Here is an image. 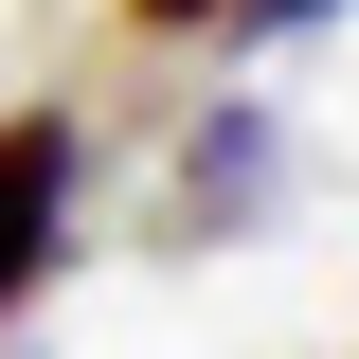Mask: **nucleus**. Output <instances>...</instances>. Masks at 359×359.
Here are the masks:
<instances>
[{
    "label": "nucleus",
    "mask_w": 359,
    "mask_h": 359,
    "mask_svg": "<svg viewBox=\"0 0 359 359\" xmlns=\"http://www.w3.org/2000/svg\"><path fill=\"white\" fill-rule=\"evenodd\" d=\"M72 198H90V126H72V108H0V323L54 287Z\"/></svg>",
    "instance_id": "f257e3e1"
},
{
    "label": "nucleus",
    "mask_w": 359,
    "mask_h": 359,
    "mask_svg": "<svg viewBox=\"0 0 359 359\" xmlns=\"http://www.w3.org/2000/svg\"><path fill=\"white\" fill-rule=\"evenodd\" d=\"M269 180H287V126H269L252 90H216V108L180 126V162H162V252H198V233H252V216H269Z\"/></svg>",
    "instance_id": "f03ea898"
},
{
    "label": "nucleus",
    "mask_w": 359,
    "mask_h": 359,
    "mask_svg": "<svg viewBox=\"0 0 359 359\" xmlns=\"http://www.w3.org/2000/svg\"><path fill=\"white\" fill-rule=\"evenodd\" d=\"M126 36H306V18H341V0H108Z\"/></svg>",
    "instance_id": "7ed1b4c3"
}]
</instances>
